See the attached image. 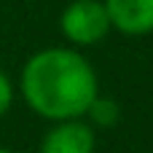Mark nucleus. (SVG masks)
I'll return each instance as SVG.
<instances>
[{
  "label": "nucleus",
  "instance_id": "3",
  "mask_svg": "<svg viewBox=\"0 0 153 153\" xmlns=\"http://www.w3.org/2000/svg\"><path fill=\"white\" fill-rule=\"evenodd\" d=\"M94 126L81 118L56 121V126H51L40 143V153H94Z\"/></svg>",
  "mask_w": 153,
  "mask_h": 153
},
{
  "label": "nucleus",
  "instance_id": "5",
  "mask_svg": "<svg viewBox=\"0 0 153 153\" xmlns=\"http://www.w3.org/2000/svg\"><path fill=\"white\" fill-rule=\"evenodd\" d=\"M86 116H89V121H91L94 126L108 129V126H113V124L121 118V110H118V102H116V100H110V97H100V94H97L94 102L89 105Z\"/></svg>",
  "mask_w": 153,
  "mask_h": 153
},
{
  "label": "nucleus",
  "instance_id": "6",
  "mask_svg": "<svg viewBox=\"0 0 153 153\" xmlns=\"http://www.w3.org/2000/svg\"><path fill=\"white\" fill-rule=\"evenodd\" d=\"M11 102H13V86H11L8 75L0 70V116H5V113H8Z\"/></svg>",
  "mask_w": 153,
  "mask_h": 153
},
{
  "label": "nucleus",
  "instance_id": "2",
  "mask_svg": "<svg viewBox=\"0 0 153 153\" xmlns=\"http://www.w3.org/2000/svg\"><path fill=\"white\" fill-rule=\"evenodd\" d=\"M59 27L75 46H94L113 30L102 0H73L59 16Z\"/></svg>",
  "mask_w": 153,
  "mask_h": 153
},
{
  "label": "nucleus",
  "instance_id": "7",
  "mask_svg": "<svg viewBox=\"0 0 153 153\" xmlns=\"http://www.w3.org/2000/svg\"><path fill=\"white\" fill-rule=\"evenodd\" d=\"M0 153H13V151H8V148H0Z\"/></svg>",
  "mask_w": 153,
  "mask_h": 153
},
{
  "label": "nucleus",
  "instance_id": "4",
  "mask_svg": "<svg viewBox=\"0 0 153 153\" xmlns=\"http://www.w3.org/2000/svg\"><path fill=\"white\" fill-rule=\"evenodd\" d=\"M110 16V27L124 35L153 32V0H102Z\"/></svg>",
  "mask_w": 153,
  "mask_h": 153
},
{
  "label": "nucleus",
  "instance_id": "1",
  "mask_svg": "<svg viewBox=\"0 0 153 153\" xmlns=\"http://www.w3.org/2000/svg\"><path fill=\"white\" fill-rule=\"evenodd\" d=\"M27 105L48 121L83 118L97 91V73L75 48H43L22 67Z\"/></svg>",
  "mask_w": 153,
  "mask_h": 153
}]
</instances>
